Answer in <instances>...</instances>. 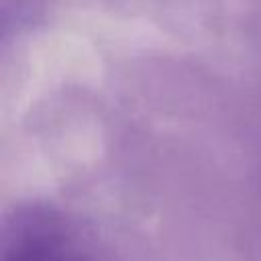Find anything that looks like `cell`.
<instances>
[{
  "label": "cell",
  "mask_w": 261,
  "mask_h": 261,
  "mask_svg": "<svg viewBox=\"0 0 261 261\" xmlns=\"http://www.w3.org/2000/svg\"><path fill=\"white\" fill-rule=\"evenodd\" d=\"M2 261H88L65 224L47 212L20 214L6 230Z\"/></svg>",
  "instance_id": "obj_1"
}]
</instances>
